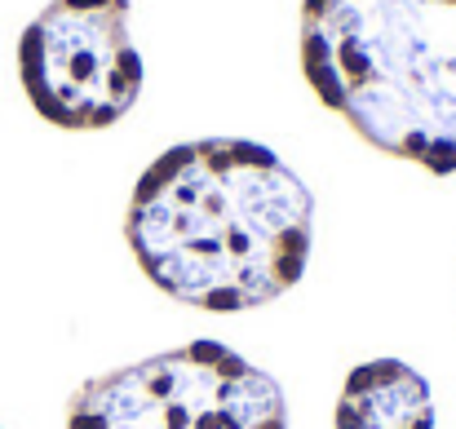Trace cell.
<instances>
[{
  "mask_svg": "<svg viewBox=\"0 0 456 429\" xmlns=\"http://www.w3.org/2000/svg\"><path fill=\"white\" fill-rule=\"evenodd\" d=\"M125 239L159 292L235 314L284 296L305 275L314 199L275 150L204 138L164 150L142 173Z\"/></svg>",
  "mask_w": 456,
  "mask_h": 429,
  "instance_id": "6da1fadb",
  "label": "cell"
},
{
  "mask_svg": "<svg viewBox=\"0 0 456 429\" xmlns=\"http://www.w3.org/2000/svg\"><path fill=\"white\" fill-rule=\"evenodd\" d=\"M302 71L359 138L456 173V0H302Z\"/></svg>",
  "mask_w": 456,
  "mask_h": 429,
  "instance_id": "7a4b0ae2",
  "label": "cell"
},
{
  "mask_svg": "<svg viewBox=\"0 0 456 429\" xmlns=\"http://www.w3.org/2000/svg\"><path fill=\"white\" fill-rule=\"evenodd\" d=\"M67 429H289V408L275 376L217 341H191L85 381Z\"/></svg>",
  "mask_w": 456,
  "mask_h": 429,
  "instance_id": "3957f363",
  "label": "cell"
},
{
  "mask_svg": "<svg viewBox=\"0 0 456 429\" xmlns=\"http://www.w3.org/2000/svg\"><path fill=\"white\" fill-rule=\"evenodd\" d=\"M31 107L58 129H107L142 93L129 0H53L18 45Z\"/></svg>",
  "mask_w": 456,
  "mask_h": 429,
  "instance_id": "277c9868",
  "label": "cell"
},
{
  "mask_svg": "<svg viewBox=\"0 0 456 429\" xmlns=\"http://www.w3.org/2000/svg\"><path fill=\"white\" fill-rule=\"evenodd\" d=\"M337 429H435V399L417 368L372 359L346 376Z\"/></svg>",
  "mask_w": 456,
  "mask_h": 429,
  "instance_id": "5b68a950",
  "label": "cell"
}]
</instances>
